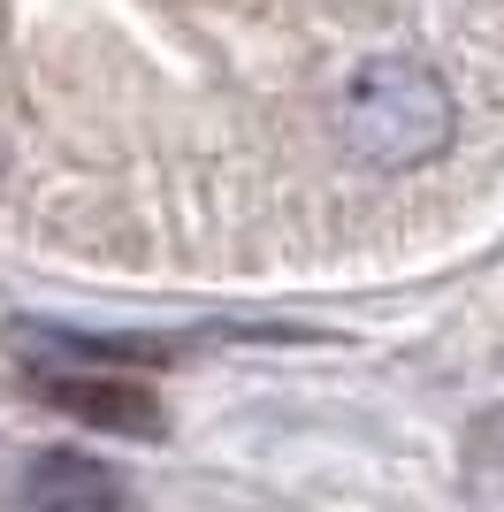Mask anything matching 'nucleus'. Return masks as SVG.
Masks as SVG:
<instances>
[{
	"label": "nucleus",
	"mask_w": 504,
	"mask_h": 512,
	"mask_svg": "<svg viewBox=\"0 0 504 512\" xmlns=\"http://www.w3.org/2000/svg\"><path fill=\"white\" fill-rule=\"evenodd\" d=\"M451 92L428 62H405V54H375L359 62V77L344 85V138H352L359 161L375 169H420L451 146Z\"/></svg>",
	"instance_id": "1"
},
{
	"label": "nucleus",
	"mask_w": 504,
	"mask_h": 512,
	"mask_svg": "<svg viewBox=\"0 0 504 512\" xmlns=\"http://www.w3.org/2000/svg\"><path fill=\"white\" fill-rule=\"evenodd\" d=\"M31 512H123V482L84 451H46L31 467Z\"/></svg>",
	"instance_id": "2"
},
{
	"label": "nucleus",
	"mask_w": 504,
	"mask_h": 512,
	"mask_svg": "<svg viewBox=\"0 0 504 512\" xmlns=\"http://www.w3.org/2000/svg\"><path fill=\"white\" fill-rule=\"evenodd\" d=\"M54 398H62L69 413H84V421L130 428V436H153V428H161V413H153L146 398H130L123 383H84V375H54Z\"/></svg>",
	"instance_id": "3"
}]
</instances>
